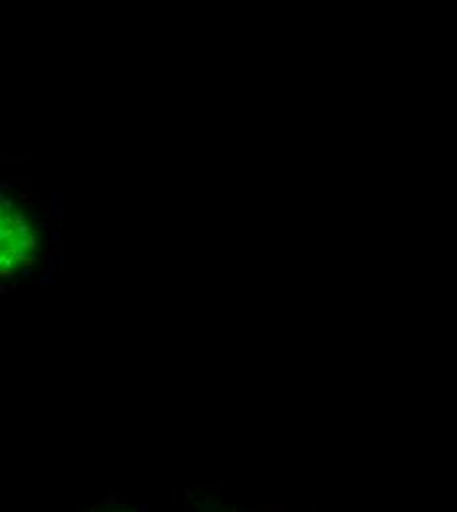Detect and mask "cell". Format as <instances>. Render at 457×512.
Returning a JSON list of instances; mask_svg holds the SVG:
<instances>
[{
    "label": "cell",
    "mask_w": 457,
    "mask_h": 512,
    "mask_svg": "<svg viewBox=\"0 0 457 512\" xmlns=\"http://www.w3.org/2000/svg\"><path fill=\"white\" fill-rule=\"evenodd\" d=\"M18 266H20V264L16 262V258H14V256L6 255V253H0V268H2V270H10V272H14Z\"/></svg>",
    "instance_id": "obj_5"
},
{
    "label": "cell",
    "mask_w": 457,
    "mask_h": 512,
    "mask_svg": "<svg viewBox=\"0 0 457 512\" xmlns=\"http://www.w3.org/2000/svg\"><path fill=\"white\" fill-rule=\"evenodd\" d=\"M16 229L12 227V223L8 221V217H0V249L8 247L12 241H16Z\"/></svg>",
    "instance_id": "obj_2"
},
{
    "label": "cell",
    "mask_w": 457,
    "mask_h": 512,
    "mask_svg": "<svg viewBox=\"0 0 457 512\" xmlns=\"http://www.w3.org/2000/svg\"><path fill=\"white\" fill-rule=\"evenodd\" d=\"M16 209H18V207H16V203H14L12 199H8L6 195L0 197V217H8V215H12Z\"/></svg>",
    "instance_id": "obj_4"
},
{
    "label": "cell",
    "mask_w": 457,
    "mask_h": 512,
    "mask_svg": "<svg viewBox=\"0 0 457 512\" xmlns=\"http://www.w3.org/2000/svg\"><path fill=\"white\" fill-rule=\"evenodd\" d=\"M16 241H18V245H20L22 249H26V251L34 253V251H36V247H38V231L34 229V233H32V235H28L26 239H16Z\"/></svg>",
    "instance_id": "obj_3"
},
{
    "label": "cell",
    "mask_w": 457,
    "mask_h": 512,
    "mask_svg": "<svg viewBox=\"0 0 457 512\" xmlns=\"http://www.w3.org/2000/svg\"><path fill=\"white\" fill-rule=\"evenodd\" d=\"M8 221H10V223H12V227L16 229L18 239H26L28 235H32V233H34V225H32V221H30L28 213H26V211H22V209H16L12 215H8Z\"/></svg>",
    "instance_id": "obj_1"
}]
</instances>
